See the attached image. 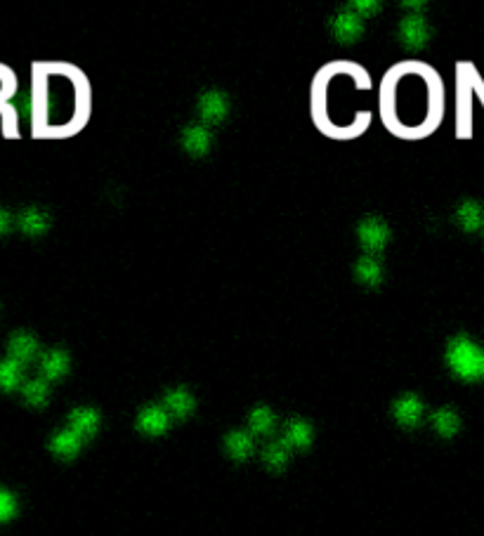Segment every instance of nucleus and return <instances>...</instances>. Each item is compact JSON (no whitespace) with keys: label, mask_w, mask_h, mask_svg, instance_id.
<instances>
[{"label":"nucleus","mask_w":484,"mask_h":536,"mask_svg":"<svg viewBox=\"0 0 484 536\" xmlns=\"http://www.w3.org/2000/svg\"><path fill=\"white\" fill-rule=\"evenodd\" d=\"M383 116L402 137H423L437 128L445 114L442 80L418 62L393 66L383 83Z\"/></svg>","instance_id":"1"},{"label":"nucleus","mask_w":484,"mask_h":536,"mask_svg":"<svg viewBox=\"0 0 484 536\" xmlns=\"http://www.w3.org/2000/svg\"><path fill=\"white\" fill-rule=\"evenodd\" d=\"M447 364L463 380L484 376V352L468 336H456L447 345Z\"/></svg>","instance_id":"2"},{"label":"nucleus","mask_w":484,"mask_h":536,"mask_svg":"<svg viewBox=\"0 0 484 536\" xmlns=\"http://www.w3.org/2000/svg\"><path fill=\"white\" fill-rule=\"evenodd\" d=\"M357 236H359V244L371 256H378L390 241V227L380 217H364L357 227Z\"/></svg>","instance_id":"3"},{"label":"nucleus","mask_w":484,"mask_h":536,"mask_svg":"<svg viewBox=\"0 0 484 536\" xmlns=\"http://www.w3.org/2000/svg\"><path fill=\"white\" fill-rule=\"evenodd\" d=\"M400 40L406 45L409 50H420L425 43L430 40L432 31L428 26V21H425L423 15H406L404 19L400 21Z\"/></svg>","instance_id":"4"},{"label":"nucleus","mask_w":484,"mask_h":536,"mask_svg":"<svg viewBox=\"0 0 484 536\" xmlns=\"http://www.w3.org/2000/svg\"><path fill=\"white\" fill-rule=\"evenodd\" d=\"M331 33L338 43L350 45L361 38V33H364V21H361V17L355 15L352 10H341V12L331 19Z\"/></svg>","instance_id":"5"},{"label":"nucleus","mask_w":484,"mask_h":536,"mask_svg":"<svg viewBox=\"0 0 484 536\" xmlns=\"http://www.w3.org/2000/svg\"><path fill=\"white\" fill-rule=\"evenodd\" d=\"M229 111V102L220 90H206L199 97V114L206 125H217Z\"/></svg>","instance_id":"6"},{"label":"nucleus","mask_w":484,"mask_h":536,"mask_svg":"<svg viewBox=\"0 0 484 536\" xmlns=\"http://www.w3.org/2000/svg\"><path fill=\"white\" fill-rule=\"evenodd\" d=\"M213 144V135L206 125H187L182 130V149L192 157H204L208 154Z\"/></svg>","instance_id":"7"},{"label":"nucleus","mask_w":484,"mask_h":536,"mask_svg":"<svg viewBox=\"0 0 484 536\" xmlns=\"http://www.w3.org/2000/svg\"><path fill=\"white\" fill-rule=\"evenodd\" d=\"M456 224L463 232H477V229L484 227V206L480 201H463V204L456 208Z\"/></svg>","instance_id":"8"},{"label":"nucleus","mask_w":484,"mask_h":536,"mask_svg":"<svg viewBox=\"0 0 484 536\" xmlns=\"http://www.w3.org/2000/svg\"><path fill=\"white\" fill-rule=\"evenodd\" d=\"M17 224H19V229L28 236H40L48 232L50 227V215L45 211L40 208H26L19 213V217H17Z\"/></svg>","instance_id":"9"},{"label":"nucleus","mask_w":484,"mask_h":536,"mask_svg":"<svg viewBox=\"0 0 484 536\" xmlns=\"http://www.w3.org/2000/svg\"><path fill=\"white\" fill-rule=\"evenodd\" d=\"M8 350L10 355H12V359H17L21 364V361H28L33 359L38 352V340L31 336V333L26 331H17L12 338H10L8 343Z\"/></svg>","instance_id":"10"},{"label":"nucleus","mask_w":484,"mask_h":536,"mask_svg":"<svg viewBox=\"0 0 484 536\" xmlns=\"http://www.w3.org/2000/svg\"><path fill=\"white\" fill-rule=\"evenodd\" d=\"M355 276L366 286H378L383 281V265L376 256H364L355 262Z\"/></svg>","instance_id":"11"},{"label":"nucleus","mask_w":484,"mask_h":536,"mask_svg":"<svg viewBox=\"0 0 484 536\" xmlns=\"http://www.w3.org/2000/svg\"><path fill=\"white\" fill-rule=\"evenodd\" d=\"M66 366H69V355L64 350H50V352L43 357V361H40V368H43L45 378L64 376Z\"/></svg>","instance_id":"12"},{"label":"nucleus","mask_w":484,"mask_h":536,"mask_svg":"<svg viewBox=\"0 0 484 536\" xmlns=\"http://www.w3.org/2000/svg\"><path fill=\"white\" fill-rule=\"evenodd\" d=\"M71 428L76 435H92L97 428V413L92 409H78L71 413Z\"/></svg>","instance_id":"13"},{"label":"nucleus","mask_w":484,"mask_h":536,"mask_svg":"<svg viewBox=\"0 0 484 536\" xmlns=\"http://www.w3.org/2000/svg\"><path fill=\"white\" fill-rule=\"evenodd\" d=\"M165 425H168V418H165V413L161 411V409L152 407V409H144L142 416H140V428L152 432V435H156V432H163Z\"/></svg>","instance_id":"14"},{"label":"nucleus","mask_w":484,"mask_h":536,"mask_svg":"<svg viewBox=\"0 0 484 536\" xmlns=\"http://www.w3.org/2000/svg\"><path fill=\"white\" fill-rule=\"evenodd\" d=\"M21 380V364L17 359H3L0 361V388L12 390Z\"/></svg>","instance_id":"15"},{"label":"nucleus","mask_w":484,"mask_h":536,"mask_svg":"<svg viewBox=\"0 0 484 536\" xmlns=\"http://www.w3.org/2000/svg\"><path fill=\"white\" fill-rule=\"evenodd\" d=\"M395 416L400 418L402 423H416L420 416V402L416 397H402V400L395 404Z\"/></svg>","instance_id":"16"},{"label":"nucleus","mask_w":484,"mask_h":536,"mask_svg":"<svg viewBox=\"0 0 484 536\" xmlns=\"http://www.w3.org/2000/svg\"><path fill=\"white\" fill-rule=\"evenodd\" d=\"M165 404H168V409L175 413V416H187L194 407V400L184 393V390H172V393L165 397Z\"/></svg>","instance_id":"17"},{"label":"nucleus","mask_w":484,"mask_h":536,"mask_svg":"<svg viewBox=\"0 0 484 536\" xmlns=\"http://www.w3.org/2000/svg\"><path fill=\"white\" fill-rule=\"evenodd\" d=\"M78 445H80L78 435L73 430L71 432H60V435L53 440V449L60 454V456H73V454L78 452Z\"/></svg>","instance_id":"18"},{"label":"nucleus","mask_w":484,"mask_h":536,"mask_svg":"<svg viewBox=\"0 0 484 536\" xmlns=\"http://www.w3.org/2000/svg\"><path fill=\"white\" fill-rule=\"evenodd\" d=\"M227 447H229V454L236 458H246L251 454V440L244 435V432H232L227 440Z\"/></svg>","instance_id":"19"},{"label":"nucleus","mask_w":484,"mask_h":536,"mask_svg":"<svg viewBox=\"0 0 484 536\" xmlns=\"http://www.w3.org/2000/svg\"><path fill=\"white\" fill-rule=\"evenodd\" d=\"M432 423H435V428L442 432V435H454L458 428V418L456 413H451L449 409H442V411L435 413V418H432Z\"/></svg>","instance_id":"20"},{"label":"nucleus","mask_w":484,"mask_h":536,"mask_svg":"<svg viewBox=\"0 0 484 536\" xmlns=\"http://www.w3.org/2000/svg\"><path fill=\"white\" fill-rule=\"evenodd\" d=\"M24 397L26 402H31V404H43L45 397H48V385L43 383V380H31V383L24 385Z\"/></svg>","instance_id":"21"},{"label":"nucleus","mask_w":484,"mask_h":536,"mask_svg":"<svg viewBox=\"0 0 484 536\" xmlns=\"http://www.w3.org/2000/svg\"><path fill=\"white\" fill-rule=\"evenodd\" d=\"M288 440L293 442L296 447H305L310 442V428L307 423H301V420H293L288 425Z\"/></svg>","instance_id":"22"},{"label":"nucleus","mask_w":484,"mask_h":536,"mask_svg":"<svg viewBox=\"0 0 484 536\" xmlns=\"http://www.w3.org/2000/svg\"><path fill=\"white\" fill-rule=\"evenodd\" d=\"M272 423H274V416L267 411V409H256V411H253V416H251V425H253V430H258V432H267L269 428H272Z\"/></svg>","instance_id":"23"},{"label":"nucleus","mask_w":484,"mask_h":536,"mask_svg":"<svg viewBox=\"0 0 484 536\" xmlns=\"http://www.w3.org/2000/svg\"><path fill=\"white\" fill-rule=\"evenodd\" d=\"M265 461H267L272 468H279V465H284V461H286V452L281 449V445H272L265 452Z\"/></svg>","instance_id":"24"},{"label":"nucleus","mask_w":484,"mask_h":536,"mask_svg":"<svg viewBox=\"0 0 484 536\" xmlns=\"http://www.w3.org/2000/svg\"><path fill=\"white\" fill-rule=\"evenodd\" d=\"M350 10L359 17H371V15H378L380 3H364V0H357V3H350Z\"/></svg>","instance_id":"25"},{"label":"nucleus","mask_w":484,"mask_h":536,"mask_svg":"<svg viewBox=\"0 0 484 536\" xmlns=\"http://www.w3.org/2000/svg\"><path fill=\"white\" fill-rule=\"evenodd\" d=\"M12 512H15L12 494H8V492H3V489H0V520H8Z\"/></svg>","instance_id":"26"},{"label":"nucleus","mask_w":484,"mask_h":536,"mask_svg":"<svg viewBox=\"0 0 484 536\" xmlns=\"http://www.w3.org/2000/svg\"><path fill=\"white\" fill-rule=\"evenodd\" d=\"M10 222H12V217H10V213L5 211V208H0V236H3V234L10 229Z\"/></svg>","instance_id":"27"}]
</instances>
